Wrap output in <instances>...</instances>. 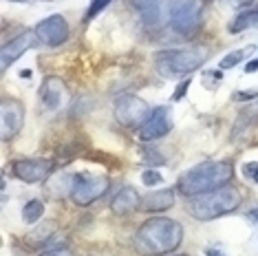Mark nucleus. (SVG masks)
Segmentation results:
<instances>
[{
    "label": "nucleus",
    "mask_w": 258,
    "mask_h": 256,
    "mask_svg": "<svg viewBox=\"0 0 258 256\" xmlns=\"http://www.w3.org/2000/svg\"><path fill=\"white\" fill-rule=\"evenodd\" d=\"M142 181L146 183V185H159L161 181H163V177L157 170H144V174H142Z\"/></svg>",
    "instance_id": "nucleus-24"
},
{
    "label": "nucleus",
    "mask_w": 258,
    "mask_h": 256,
    "mask_svg": "<svg viewBox=\"0 0 258 256\" xmlns=\"http://www.w3.org/2000/svg\"><path fill=\"white\" fill-rule=\"evenodd\" d=\"M64 97V84L60 78H46L40 89V100L46 110H57Z\"/></svg>",
    "instance_id": "nucleus-15"
},
{
    "label": "nucleus",
    "mask_w": 258,
    "mask_h": 256,
    "mask_svg": "<svg viewBox=\"0 0 258 256\" xmlns=\"http://www.w3.org/2000/svg\"><path fill=\"white\" fill-rule=\"evenodd\" d=\"M247 29H258V9L245 11V14H240L238 18L230 25V31H232V33L247 31Z\"/></svg>",
    "instance_id": "nucleus-17"
},
{
    "label": "nucleus",
    "mask_w": 258,
    "mask_h": 256,
    "mask_svg": "<svg viewBox=\"0 0 258 256\" xmlns=\"http://www.w3.org/2000/svg\"><path fill=\"white\" fill-rule=\"evenodd\" d=\"M110 3H113V0H93L91 7H89V11H86V18H84V20H86V22H91V20L99 14V11H104Z\"/></svg>",
    "instance_id": "nucleus-21"
},
{
    "label": "nucleus",
    "mask_w": 258,
    "mask_h": 256,
    "mask_svg": "<svg viewBox=\"0 0 258 256\" xmlns=\"http://www.w3.org/2000/svg\"><path fill=\"white\" fill-rule=\"evenodd\" d=\"M44 3H49V0H44Z\"/></svg>",
    "instance_id": "nucleus-33"
},
{
    "label": "nucleus",
    "mask_w": 258,
    "mask_h": 256,
    "mask_svg": "<svg viewBox=\"0 0 258 256\" xmlns=\"http://www.w3.org/2000/svg\"><path fill=\"white\" fill-rule=\"evenodd\" d=\"M205 60H208V49H203V46L177 49V51H166V53L157 55V69H159L163 78L174 80L177 75L197 71Z\"/></svg>",
    "instance_id": "nucleus-4"
},
{
    "label": "nucleus",
    "mask_w": 258,
    "mask_h": 256,
    "mask_svg": "<svg viewBox=\"0 0 258 256\" xmlns=\"http://www.w3.org/2000/svg\"><path fill=\"white\" fill-rule=\"evenodd\" d=\"M40 256H73V252L69 247H51V249H46V252H42Z\"/></svg>",
    "instance_id": "nucleus-27"
},
{
    "label": "nucleus",
    "mask_w": 258,
    "mask_h": 256,
    "mask_svg": "<svg viewBox=\"0 0 258 256\" xmlns=\"http://www.w3.org/2000/svg\"><path fill=\"white\" fill-rule=\"evenodd\" d=\"M205 254H208V256H225V254H221V249H208Z\"/></svg>",
    "instance_id": "nucleus-30"
},
{
    "label": "nucleus",
    "mask_w": 258,
    "mask_h": 256,
    "mask_svg": "<svg viewBox=\"0 0 258 256\" xmlns=\"http://www.w3.org/2000/svg\"><path fill=\"white\" fill-rule=\"evenodd\" d=\"M174 201L177 199H174L172 190H157L142 197V208L146 212H166L174 206Z\"/></svg>",
    "instance_id": "nucleus-16"
},
{
    "label": "nucleus",
    "mask_w": 258,
    "mask_h": 256,
    "mask_svg": "<svg viewBox=\"0 0 258 256\" xmlns=\"http://www.w3.org/2000/svg\"><path fill=\"white\" fill-rule=\"evenodd\" d=\"M183 241V228L179 221L168 217L148 219L135 236V247L144 256H163L174 252Z\"/></svg>",
    "instance_id": "nucleus-1"
},
{
    "label": "nucleus",
    "mask_w": 258,
    "mask_h": 256,
    "mask_svg": "<svg viewBox=\"0 0 258 256\" xmlns=\"http://www.w3.org/2000/svg\"><path fill=\"white\" fill-rule=\"evenodd\" d=\"M190 84H192V80H190V78H185L183 82H181V84L177 86V91H174V95H172V102H179V100H183V97H185V93H187V89H190Z\"/></svg>",
    "instance_id": "nucleus-26"
},
{
    "label": "nucleus",
    "mask_w": 258,
    "mask_h": 256,
    "mask_svg": "<svg viewBox=\"0 0 258 256\" xmlns=\"http://www.w3.org/2000/svg\"><path fill=\"white\" fill-rule=\"evenodd\" d=\"M38 42L40 40L36 36V31H22L20 36H16L14 40L5 42L3 49H0V69H3V73L7 71L16 60H20L22 53H27L29 49H33Z\"/></svg>",
    "instance_id": "nucleus-12"
},
{
    "label": "nucleus",
    "mask_w": 258,
    "mask_h": 256,
    "mask_svg": "<svg viewBox=\"0 0 258 256\" xmlns=\"http://www.w3.org/2000/svg\"><path fill=\"white\" fill-rule=\"evenodd\" d=\"M20 75H22V78H25V80H29V78H31V71H29V69H25V71H22Z\"/></svg>",
    "instance_id": "nucleus-31"
},
{
    "label": "nucleus",
    "mask_w": 258,
    "mask_h": 256,
    "mask_svg": "<svg viewBox=\"0 0 258 256\" xmlns=\"http://www.w3.org/2000/svg\"><path fill=\"white\" fill-rule=\"evenodd\" d=\"M53 228H55L53 223H44L40 230H36V236H31V241H33V243H42V241H46V238H49V234H46V232H53Z\"/></svg>",
    "instance_id": "nucleus-25"
},
{
    "label": "nucleus",
    "mask_w": 258,
    "mask_h": 256,
    "mask_svg": "<svg viewBox=\"0 0 258 256\" xmlns=\"http://www.w3.org/2000/svg\"><path fill=\"white\" fill-rule=\"evenodd\" d=\"M53 172V161L49 159H18L11 164V174L25 183H42Z\"/></svg>",
    "instance_id": "nucleus-9"
},
{
    "label": "nucleus",
    "mask_w": 258,
    "mask_h": 256,
    "mask_svg": "<svg viewBox=\"0 0 258 256\" xmlns=\"http://www.w3.org/2000/svg\"><path fill=\"white\" fill-rule=\"evenodd\" d=\"M254 71H258V57L245 64V73H254Z\"/></svg>",
    "instance_id": "nucleus-29"
},
{
    "label": "nucleus",
    "mask_w": 258,
    "mask_h": 256,
    "mask_svg": "<svg viewBox=\"0 0 258 256\" xmlns=\"http://www.w3.org/2000/svg\"><path fill=\"white\" fill-rule=\"evenodd\" d=\"M247 55H249V49L247 51H243V49H240V51H232V53H227L221 60V69H234L236 64H240L243 57H247Z\"/></svg>",
    "instance_id": "nucleus-19"
},
{
    "label": "nucleus",
    "mask_w": 258,
    "mask_h": 256,
    "mask_svg": "<svg viewBox=\"0 0 258 256\" xmlns=\"http://www.w3.org/2000/svg\"><path fill=\"white\" fill-rule=\"evenodd\" d=\"M25 126V106L20 100L14 97H3L0 102V137L3 142H9L16 137Z\"/></svg>",
    "instance_id": "nucleus-8"
},
{
    "label": "nucleus",
    "mask_w": 258,
    "mask_h": 256,
    "mask_svg": "<svg viewBox=\"0 0 258 256\" xmlns=\"http://www.w3.org/2000/svg\"><path fill=\"white\" fill-rule=\"evenodd\" d=\"M42 217H44V203L40 199H31L25 203V208H22V221H25V223L33 225Z\"/></svg>",
    "instance_id": "nucleus-18"
},
{
    "label": "nucleus",
    "mask_w": 258,
    "mask_h": 256,
    "mask_svg": "<svg viewBox=\"0 0 258 256\" xmlns=\"http://www.w3.org/2000/svg\"><path fill=\"white\" fill-rule=\"evenodd\" d=\"M170 27L179 36H192L201 27V5L197 0H170Z\"/></svg>",
    "instance_id": "nucleus-5"
},
{
    "label": "nucleus",
    "mask_w": 258,
    "mask_h": 256,
    "mask_svg": "<svg viewBox=\"0 0 258 256\" xmlns=\"http://www.w3.org/2000/svg\"><path fill=\"white\" fill-rule=\"evenodd\" d=\"M139 206H142L139 192L131 188V185H126V188H121L113 197V201H110V212L117 214V217H128V214H133Z\"/></svg>",
    "instance_id": "nucleus-14"
},
{
    "label": "nucleus",
    "mask_w": 258,
    "mask_h": 256,
    "mask_svg": "<svg viewBox=\"0 0 258 256\" xmlns=\"http://www.w3.org/2000/svg\"><path fill=\"white\" fill-rule=\"evenodd\" d=\"M144 164L146 166H163V164H166V157H163L159 150L146 146L144 148Z\"/></svg>",
    "instance_id": "nucleus-20"
},
{
    "label": "nucleus",
    "mask_w": 258,
    "mask_h": 256,
    "mask_svg": "<svg viewBox=\"0 0 258 256\" xmlns=\"http://www.w3.org/2000/svg\"><path fill=\"white\" fill-rule=\"evenodd\" d=\"M131 5L139 11V16L148 27H159L163 18H166L168 0H131Z\"/></svg>",
    "instance_id": "nucleus-13"
},
{
    "label": "nucleus",
    "mask_w": 258,
    "mask_h": 256,
    "mask_svg": "<svg viewBox=\"0 0 258 256\" xmlns=\"http://www.w3.org/2000/svg\"><path fill=\"white\" fill-rule=\"evenodd\" d=\"M243 177L258 183V161H247V164H243Z\"/></svg>",
    "instance_id": "nucleus-22"
},
{
    "label": "nucleus",
    "mask_w": 258,
    "mask_h": 256,
    "mask_svg": "<svg viewBox=\"0 0 258 256\" xmlns=\"http://www.w3.org/2000/svg\"><path fill=\"white\" fill-rule=\"evenodd\" d=\"M232 177L234 168L230 161H205V164H199L181 174L179 190L185 197H199L210 190L221 188V185H227V181H232Z\"/></svg>",
    "instance_id": "nucleus-2"
},
{
    "label": "nucleus",
    "mask_w": 258,
    "mask_h": 256,
    "mask_svg": "<svg viewBox=\"0 0 258 256\" xmlns=\"http://www.w3.org/2000/svg\"><path fill=\"white\" fill-rule=\"evenodd\" d=\"M258 97V89H247V91H236L232 95L234 102H249V100H256Z\"/></svg>",
    "instance_id": "nucleus-23"
},
{
    "label": "nucleus",
    "mask_w": 258,
    "mask_h": 256,
    "mask_svg": "<svg viewBox=\"0 0 258 256\" xmlns=\"http://www.w3.org/2000/svg\"><path fill=\"white\" fill-rule=\"evenodd\" d=\"M150 113L152 110L148 108V104L137 95H121L115 102V119L121 126H128V128L142 126L150 117Z\"/></svg>",
    "instance_id": "nucleus-7"
},
{
    "label": "nucleus",
    "mask_w": 258,
    "mask_h": 256,
    "mask_svg": "<svg viewBox=\"0 0 258 256\" xmlns=\"http://www.w3.org/2000/svg\"><path fill=\"white\" fill-rule=\"evenodd\" d=\"M238 206H240V192L227 183L216 190L205 192V195L195 197V201L190 203V212L197 221H212L234 212Z\"/></svg>",
    "instance_id": "nucleus-3"
},
{
    "label": "nucleus",
    "mask_w": 258,
    "mask_h": 256,
    "mask_svg": "<svg viewBox=\"0 0 258 256\" xmlns=\"http://www.w3.org/2000/svg\"><path fill=\"white\" fill-rule=\"evenodd\" d=\"M33 31H36V36L42 44L60 46L69 40V22L64 20V16L53 14V16H49V18L40 20Z\"/></svg>",
    "instance_id": "nucleus-10"
},
{
    "label": "nucleus",
    "mask_w": 258,
    "mask_h": 256,
    "mask_svg": "<svg viewBox=\"0 0 258 256\" xmlns=\"http://www.w3.org/2000/svg\"><path fill=\"white\" fill-rule=\"evenodd\" d=\"M172 131V119H170L168 106H157L150 113V117L139 126V139L142 142H157V139L166 137Z\"/></svg>",
    "instance_id": "nucleus-11"
},
{
    "label": "nucleus",
    "mask_w": 258,
    "mask_h": 256,
    "mask_svg": "<svg viewBox=\"0 0 258 256\" xmlns=\"http://www.w3.org/2000/svg\"><path fill=\"white\" fill-rule=\"evenodd\" d=\"M223 5L232 7V9H240V7H245V5H251V0H223Z\"/></svg>",
    "instance_id": "nucleus-28"
},
{
    "label": "nucleus",
    "mask_w": 258,
    "mask_h": 256,
    "mask_svg": "<svg viewBox=\"0 0 258 256\" xmlns=\"http://www.w3.org/2000/svg\"><path fill=\"white\" fill-rule=\"evenodd\" d=\"M18 3H22V0H18Z\"/></svg>",
    "instance_id": "nucleus-34"
},
{
    "label": "nucleus",
    "mask_w": 258,
    "mask_h": 256,
    "mask_svg": "<svg viewBox=\"0 0 258 256\" xmlns=\"http://www.w3.org/2000/svg\"><path fill=\"white\" fill-rule=\"evenodd\" d=\"M110 181L108 177H102V174H75L73 177V185H71V199L78 206H91L97 199H102L108 192Z\"/></svg>",
    "instance_id": "nucleus-6"
},
{
    "label": "nucleus",
    "mask_w": 258,
    "mask_h": 256,
    "mask_svg": "<svg viewBox=\"0 0 258 256\" xmlns=\"http://www.w3.org/2000/svg\"><path fill=\"white\" fill-rule=\"evenodd\" d=\"M251 217H254V219H256V223H258V210H256V212H251Z\"/></svg>",
    "instance_id": "nucleus-32"
}]
</instances>
